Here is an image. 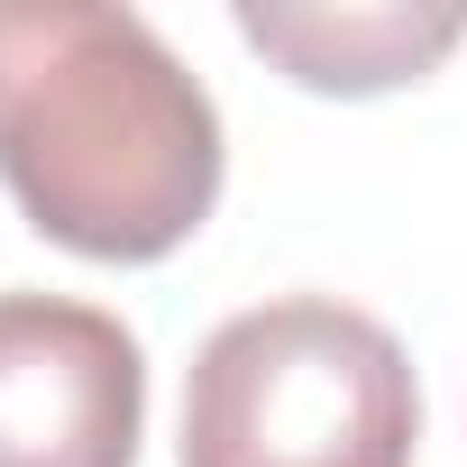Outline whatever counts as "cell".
Masks as SVG:
<instances>
[{"instance_id":"4","label":"cell","mask_w":467,"mask_h":467,"mask_svg":"<svg viewBox=\"0 0 467 467\" xmlns=\"http://www.w3.org/2000/svg\"><path fill=\"white\" fill-rule=\"evenodd\" d=\"M239 37L257 56H275L303 92L367 101V92L421 83L467 37V10H403V0H376V10H275V0H239Z\"/></svg>"},{"instance_id":"2","label":"cell","mask_w":467,"mask_h":467,"mask_svg":"<svg viewBox=\"0 0 467 467\" xmlns=\"http://www.w3.org/2000/svg\"><path fill=\"white\" fill-rule=\"evenodd\" d=\"M412 449L403 339L330 294L229 312L183 376V467H412Z\"/></svg>"},{"instance_id":"1","label":"cell","mask_w":467,"mask_h":467,"mask_svg":"<svg viewBox=\"0 0 467 467\" xmlns=\"http://www.w3.org/2000/svg\"><path fill=\"white\" fill-rule=\"evenodd\" d=\"M220 110L110 0H0V183L92 266L174 257L220 202Z\"/></svg>"},{"instance_id":"3","label":"cell","mask_w":467,"mask_h":467,"mask_svg":"<svg viewBox=\"0 0 467 467\" xmlns=\"http://www.w3.org/2000/svg\"><path fill=\"white\" fill-rule=\"evenodd\" d=\"M147 348L74 294H0V467H138Z\"/></svg>"}]
</instances>
